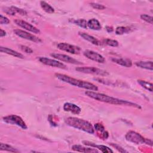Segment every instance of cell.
Returning <instances> with one entry per match:
<instances>
[{
    "label": "cell",
    "mask_w": 153,
    "mask_h": 153,
    "mask_svg": "<svg viewBox=\"0 0 153 153\" xmlns=\"http://www.w3.org/2000/svg\"><path fill=\"white\" fill-rule=\"evenodd\" d=\"M85 94L91 98L93 99L99 101V102H102L104 103H107L109 104H112V105H125V106H132L138 109H141V107L140 105L131 102H128L127 100H124L122 99H120L118 98H115L114 97H111L110 96L103 94V93H97L96 91H86L85 92Z\"/></svg>",
    "instance_id": "6da1fadb"
},
{
    "label": "cell",
    "mask_w": 153,
    "mask_h": 153,
    "mask_svg": "<svg viewBox=\"0 0 153 153\" xmlns=\"http://www.w3.org/2000/svg\"><path fill=\"white\" fill-rule=\"evenodd\" d=\"M55 76L59 80L74 86H76L79 88H84L85 90H88L93 91H96L98 90V87L96 85L88 81L75 79L68 75L62 74H56Z\"/></svg>",
    "instance_id": "7a4b0ae2"
},
{
    "label": "cell",
    "mask_w": 153,
    "mask_h": 153,
    "mask_svg": "<svg viewBox=\"0 0 153 153\" xmlns=\"http://www.w3.org/2000/svg\"><path fill=\"white\" fill-rule=\"evenodd\" d=\"M65 122L68 126L73 128L84 131L90 134H93L94 133V128L93 126L90 123L85 120L77 117H70L66 118Z\"/></svg>",
    "instance_id": "3957f363"
},
{
    "label": "cell",
    "mask_w": 153,
    "mask_h": 153,
    "mask_svg": "<svg viewBox=\"0 0 153 153\" xmlns=\"http://www.w3.org/2000/svg\"><path fill=\"white\" fill-rule=\"evenodd\" d=\"M126 139L131 143L135 144H146L150 146H152V140L146 139L143 137L139 133L134 131H129L126 134Z\"/></svg>",
    "instance_id": "277c9868"
},
{
    "label": "cell",
    "mask_w": 153,
    "mask_h": 153,
    "mask_svg": "<svg viewBox=\"0 0 153 153\" xmlns=\"http://www.w3.org/2000/svg\"><path fill=\"white\" fill-rule=\"evenodd\" d=\"M2 120L6 123L16 125L21 127L22 129L26 130L27 128V127L24 120L20 117L17 115H9L3 117Z\"/></svg>",
    "instance_id": "5b68a950"
},
{
    "label": "cell",
    "mask_w": 153,
    "mask_h": 153,
    "mask_svg": "<svg viewBox=\"0 0 153 153\" xmlns=\"http://www.w3.org/2000/svg\"><path fill=\"white\" fill-rule=\"evenodd\" d=\"M75 70L79 72L84 74H94L101 76H106L109 75V73L107 71L95 67H78L75 68Z\"/></svg>",
    "instance_id": "8992f818"
},
{
    "label": "cell",
    "mask_w": 153,
    "mask_h": 153,
    "mask_svg": "<svg viewBox=\"0 0 153 153\" xmlns=\"http://www.w3.org/2000/svg\"><path fill=\"white\" fill-rule=\"evenodd\" d=\"M57 47L60 50H62L73 54H79L81 51V48L79 47L74 45L68 43H66V42H59L57 45Z\"/></svg>",
    "instance_id": "52a82bcc"
},
{
    "label": "cell",
    "mask_w": 153,
    "mask_h": 153,
    "mask_svg": "<svg viewBox=\"0 0 153 153\" xmlns=\"http://www.w3.org/2000/svg\"><path fill=\"white\" fill-rule=\"evenodd\" d=\"M38 60L41 63L47 66L57 68L60 69H66L65 65L55 59H52L47 58L45 57H38Z\"/></svg>",
    "instance_id": "ba28073f"
},
{
    "label": "cell",
    "mask_w": 153,
    "mask_h": 153,
    "mask_svg": "<svg viewBox=\"0 0 153 153\" xmlns=\"http://www.w3.org/2000/svg\"><path fill=\"white\" fill-rule=\"evenodd\" d=\"M14 33L17 36L22 38H23L34 42H41L42 41L40 38L36 36L35 35H32L27 32H26L21 29H15L14 30Z\"/></svg>",
    "instance_id": "9c48e42d"
},
{
    "label": "cell",
    "mask_w": 153,
    "mask_h": 153,
    "mask_svg": "<svg viewBox=\"0 0 153 153\" xmlns=\"http://www.w3.org/2000/svg\"><path fill=\"white\" fill-rule=\"evenodd\" d=\"M50 56L56 59H57L62 62H66L68 63H71V64H74V65L82 64L81 62L69 56L66 55V54H59V53H51V54H50Z\"/></svg>",
    "instance_id": "30bf717a"
},
{
    "label": "cell",
    "mask_w": 153,
    "mask_h": 153,
    "mask_svg": "<svg viewBox=\"0 0 153 153\" xmlns=\"http://www.w3.org/2000/svg\"><path fill=\"white\" fill-rule=\"evenodd\" d=\"M83 54L87 58L97 63H103L105 62V59L103 57V56L96 51L87 50L83 53Z\"/></svg>",
    "instance_id": "8fae6325"
},
{
    "label": "cell",
    "mask_w": 153,
    "mask_h": 153,
    "mask_svg": "<svg viewBox=\"0 0 153 153\" xmlns=\"http://www.w3.org/2000/svg\"><path fill=\"white\" fill-rule=\"evenodd\" d=\"M14 22L17 26H20V27H22L23 29H24L26 30L30 31L34 33H40L39 29H38V28H36L32 25L26 22V21L20 20V19H16L14 20Z\"/></svg>",
    "instance_id": "7c38bea8"
},
{
    "label": "cell",
    "mask_w": 153,
    "mask_h": 153,
    "mask_svg": "<svg viewBox=\"0 0 153 153\" xmlns=\"http://www.w3.org/2000/svg\"><path fill=\"white\" fill-rule=\"evenodd\" d=\"M63 108L65 111L69 112L74 114H79L81 111V108L78 106L74 103L69 102H66L64 103Z\"/></svg>",
    "instance_id": "4fadbf2b"
},
{
    "label": "cell",
    "mask_w": 153,
    "mask_h": 153,
    "mask_svg": "<svg viewBox=\"0 0 153 153\" xmlns=\"http://www.w3.org/2000/svg\"><path fill=\"white\" fill-rule=\"evenodd\" d=\"M82 143L87 146H90L91 147H94L99 150H100L102 152H113V151L110 149L109 147L105 146V145H96L93 142H89V141H86V140H83Z\"/></svg>",
    "instance_id": "5bb4252c"
},
{
    "label": "cell",
    "mask_w": 153,
    "mask_h": 153,
    "mask_svg": "<svg viewBox=\"0 0 153 153\" xmlns=\"http://www.w3.org/2000/svg\"><path fill=\"white\" fill-rule=\"evenodd\" d=\"M72 149L80 152H90V153H94V152H98L99 151L96 148H90V147H85L84 146L80 145H74L72 146Z\"/></svg>",
    "instance_id": "9a60e30c"
},
{
    "label": "cell",
    "mask_w": 153,
    "mask_h": 153,
    "mask_svg": "<svg viewBox=\"0 0 153 153\" xmlns=\"http://www.w3.org/2000/svg\"><path fill=\"white\" fill-rule=\"evenodd\" d=\"M79 35L82 37L84 39L90 42V43L96 45H100L102 44L101 42L96 38H94V36L87 34V33L85 32H78Z\"/></svg>",
    "instance_id": "2e32d148"
},
{
    "label": "cell",
    "mask_w": 153,
    "mask_h": 153,
    "mask_svg": "<svg viewBox=\"0 0 153 153\" xmlns=\"http://www.w3.org/2000/svg\"><path fill=\"white\" fill-rule=\"evenodd\" d=\"M111 60L120 65V66H124V67H127V68H130L132 66V62L128 59H124V58H112L111 59Z\"/></svg>",
    "instance_id": "e0dca14e"
},
{
    "label": "cell",
    "mask_w": 153,
    "mask_h": 153,
    "mask_svg": "<svg viewBox=\"0 0 153 153\" xmlns=\"http://www.w3.org/2000/svg\"><path fill=\"white\" fill-rule=\"evenodd\" d=\"M0 51L2 53H6V54H9V55H11V56H14L16 57H18V58H20V59H23L24 58V56L22 54H21V53L15 51V50H13L11 48H7V47L1 46L0 47Z\"/></svg>",
    "instance_id": "ac0fdd59"
},
{
    "label": "cell",
    "mask_w": 153,
    "mask_h": 153,
    "mask_svg": "<svg viewBox=\"0 0 153 153\" xmlns=\"http://www.w3.org/2000/svg\"><path fill=\"white\" fill-rule=\"evenodd\" d=\"M87 27L92 30H99L102 29V26L96 19H91L87 22Z\"/></svg>",
    "instance_id": "d6986e66"
},
{
    "label": "cell",
    "mask_w": 153,
    "mask_h": 153,
    "mask_svg": "<svg viewBox=\"0 0 153 153\" xmlns=\"http://www.w3.org/2000/svg\"><path fill=\"white\" fill-rule=\"evenodd\" d=\"M135 65L140 68L145 69L150 71L153 70L152 62V61H139L135 63Z\"/></svg>",
    "instance_id": "ffe728a7"
},
{
    "label": "cell",
    "mask_w": 153,
    "mask_h": 153,
    "mask_svg": "<svg viewBox=\"0 0 153 153\" xmlns=\"http://www.w3.org/2000/svg\"><path fill=\"white\" fill-rule=\"evenodd\" d=\"M40 5H41V8H42V10L45 12H46L47 13H50V14L53 13L54 12V9L50 4H48L46 2L41 1L40 2Z\"/></svg>",
    "instance_id": "44dd1931"
},
{
    "label": "cell",
    "mask_w": 153,
    "mask_h": 153,
    "mask_svg": "<svg viewBox=\"0 0 153 153\" xmlns=\"http://www.w3.org/2000/svg\"><path fill=\"white\" fill-rule=\"evenodd\" d=\"M0 149L1 151H7L8 152H18L19 151L13 147L12 146L6 144V143H0Z\"/></svg>",
    "instance_id": "7402d4cb"
},
{
    "label": "cell",
    "mask_w": 153,
    "mask_h": 153,
    "mask_svg": "<svg viewBox=\"0 0 153 153\" xmlns=\"http://www.w3.org/2000/svg\"><path fill=\"white\" fill-rule=\"evenodd\" d=\"M131 31V28L126 26H119L115 29V33L118 35H123L124 33H128Z\"/></svg>",
    "instance_id": "603a6c76"
},
{
    "label": "cell",
    "mask_w": 153,
    "mask_h": 153,
    "mask_svg": "<svg viewBox=\"0 0 153 153\" xmlns=\"http://www.w3.org/2000/svg\"><path fill=\"white\" fill-rule=\"evenodd\" d=\"M137 82L146 90L151 92L152 91V84L151 82H149L144 80H141V79L137 80Z\"/></svg>",
    "instance_id": "cb8c5ba5"
},
{
    "label": "cell",
    "mask_w": 153,
    "mask_h": 153,
    "mask_svg": "<svg viewBox=\"0 0 153 153\" xmlns=\"http://www.w3.org/2000/svg\"><path fill=\"white\" fill-rule=\"evenodd\" d=\"M72 23L78 25V26L84 28V29H87V22L83 19H76V20H73L71 21Z\"/></svg>",
    "instance_id": "d4e9b609"
},
{
    "label": "cell",
    "mask_w": 153,
    "mask_h": 153,
    "mask_svg": "<svg viewBox=\"0 0 153 153\" xmlns=\"http://www.w3.org/2000/svg\"><path fill=\"white\" fill-rule=\"evenodd\" d=\"M103 42L111 47H117L118 45V42L115 39H111L109 38H106L103 39Z\"/></svg>",
    "instance_id": "484cf974"
},
{
    "label": "cell",
    "mask_w": 153,
    "mask_h": 153,
    "mask_svg": "<svg viewBox=\"0 0 153 153\" xmlns=\"http://www.w3.org/2000/svg\"><path fill=\"white\" fill-rule=\"evenodd\" d=\"M140 19L144 21H145L146 22L149 23V24H152L153 23V18L152 16H149L148 14H143L140 15Z\"/></svg>",
    "instance_id": "4316f807"
},
{
    "label": "cell",
    "mask_w": 153,
    "mask_h": 153,
    "mask_svg": "<svg viewBox=\"0 0 153 153\" xmlns=\"http://www.w3.org/2000/svg\"><path fill=\"white\" fill-rule=\"evenodd\" d=\"M11 7L13 9V10L15 12V13H18V14H19L20 15H22V16H26L27 14V12L25 10H23V9L17 8V7H14V6H12Z\"/></svg>",
    "instance_id": "83f0119b"
},
{
    "label": "cell",
    "mask_w": 153,
    "mask_h": 153,
    "mask_svg": "<svg viewBox=\"0 0 153 153\" xmlns=\"http://www.w3.org/2000/svg\"><path fill=\"white\" fill-rule=\"evenodd\" d=\"M90 5L97 10H104L105 8V7L100 4H98V3H96V2H91L90 3Z\"/></svg>",
    "instance_id": "f1b7e54d"
},
{
    "label": "cell",
    "mask_w": 153,
    "mask_h": 153,
    "mask_svg": "<svg viewBox=\"0 0 153 153\" xmlns=\"http://www.w3.org/2000/svg\"><path fill=\"white\" fill-rule=\"evenodd\" d=\"M20 49L25 53H29V54H31L33 53V50L27 47V46H26V45H20Z\"/></svg>",
    "instance_id": "f546056e"
},
{
    "label": "cell",
    "mask_w": 153,
    "mask_h": 153,
    "mask_svg": "<svg viewBox=\"0 0 153 153\" xmlns=\"http://www.w3.org/2000/svg\"><path fill=\"white\" fill-rule=\"evenodd\" d=\"M94 128L96 131H99V132H100V133H102V132H103V131H105V127H104V126H103L102 124H100V123H96V124H94Z\"/></svg>",
    "instance_id": "4dcf8cb0"
},
{
    "label": "cell",
    "mask_w": 153,
    "mask_h": 153,
    "mask_svg": "<svg viewBox=\"0 0 153 153\" xmlns=\"http://www.w3.org/2000/svg\"><path fill=\"white\" fill-rule=\"evenodd\" d=\"M9 23H10V20L7 17L3 16L1 14L0 15V23L1 25H7Z\"/></svg>",
    "instance_id": "1f68e13d"
},
{
    "label": "cell",
    "mask_w": 153,
    "mask_h": 153,
    "mask_svg": "<svg viewBox=\"0 0 153 153\" xmlns=\"http://www.w3.org/2000/svg\"><path fill=\"white\" fill-rule=\"evenodd\" d=\"M111 145L114 146L115 149H117L119 152H127L125 149H124L122 147H121L120 145H117V144H115V143H111Z\"/></svg>",
    "instance_id": "d6a6232c"
},
{
    "label": "cell",
    "mask_w": 153,
    "mask_h": 153,
    "mask_svg": "<svg viewBox=\"0 0 153 153\" xmlns=\"http://www.w3.org/2000/svg\"><path fill=\"white\" fill-rule=\"evenodd\" d=\"M4 12H5L7 14H9V15H11V16H14L15 15V12L13 10V9L11 8V7H9V8H5V10H4Z\"/></svg>",
    "instance_id": "836d02e7"
},
{
    "label": "cell",
    "mask_w": 153,
    "mask_h": 153,
    "mask_svg": "<svg viewBox=\"0 0 153 153\" xmlns=\"http://www.w3.org/2000/svg\"><path fill=\"white\" fill-rule=\"evenodd\" d=\"M6 35V32L2 29H0V36L2 38L3 36H5Z\"/></svg>",
    "instance_id": "e575fe53"
},
{
    "label": "cell",
    "mask_w": 153,
    "mask_h": 153,
    "mask_svg": "<svg viewBox=\"0 0 153 153\" xmlns=\"http://www.w3.org/2000/svg\"><path fill=\"white\" fill-rule=\"evenodd\" d=\"M106 30L108 32H112L113 31V27H111V26H106Z\"/></svg>",
    "instance_id": "d590c367"
}]
</instances>
